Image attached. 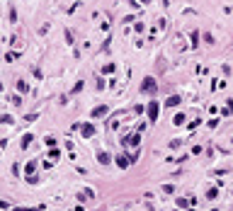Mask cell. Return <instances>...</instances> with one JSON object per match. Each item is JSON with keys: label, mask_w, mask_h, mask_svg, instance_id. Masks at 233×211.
Instances as JSON below:
<instances>
[{"label": "cell", "mask_w": 233, "mask_h": 211, "mask_svg": "<svg viewBox=\"0 0 233 211\" xmlns=\"http://www.w3.org/2000/svg\"><path fill=\"white\" fill-rule=\"evenodd\" d=\"M17 90H20V92H24V90H27V83H22V80H17Z\"/></svg>", "instance_id": "3957f363"}, {"label": "cell", "mask_w": 233, "mask_h": 211, "mask_svg": "<svg viewBox=\"0 0 233 211\" xmlns=\"http://www.w3.org/2000/svg\"><path fill=\"white\" fill-rule=\"evenodd\" d=\"M155 117H158V104L153 102V104H151V119H155Z\"/></svg>", "instance_id": "7a4b0ae2"}, {"label": "cell", "mask_w": 233, "mask_h": 211, "mask_svg": "<svg viewBox=\"0 0 233 211\" xmlns=\"http://www.w3.org/2000/svg\"><path fill=\"white\" fill-rule=\"evenodd\" d=\"M153 85H155V83H153V78H146V80H143V90L151 92V90H153Z\"/></svg>", "instance_id": "6da1fadb"}, {"label": "cell", "mask_w": 233, "mask_h": 211, "mask_svg": "<svg viewBox=\"0 0 233 211\" xmlns=\"http://www.w3.org/2000/svg\"><path fill=\"white\" fill-rule=\"evenodd\" d=\"M5 206H7V204H5V201H0V209H5Z\"/></svg>", "instance_id": "277c9868"}]
</instances>
